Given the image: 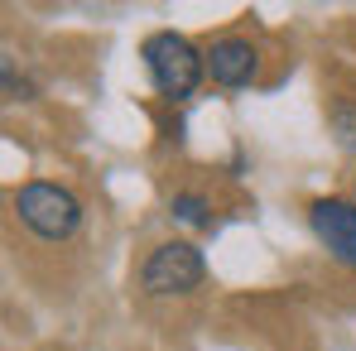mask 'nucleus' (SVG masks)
<instances>
[{"label":"nucleus","instance_id":"nucleus-2","mask_svg":"<svg viewBox=\"0 0 356 351\" xmlns=\"http://www.w3.org/2000/svg\"><path fill=\"white\" fill-rule=\"evenodd\" d=\"M10 207H15V217L39 236V240H67V236H77V227H82V202L63 183H44V178L19 183L15 197H10Z\"/></svg>","mask_w":356,"mask_h":351},{"label":"nucleus","instance_id":"nucleus-5","mask_svg":"<svg viewBox=\"0 0 356 351\" xmlns=\"http://www.w3.org/2000/svg\"><path fill=\"white\" fill-rule=\"evenodd\" d=\"M255 72H260V49L250 39H241V34L212 39V49H207V77L217 87H232V92L236 87H250Z\"/></svg>","mask_w":356,"mask_h":351},{"label":"nucleus","instance_id":"nucleus-3","mask_svg":"<svg viewBox=\"0 0 356 351\" xmlns=\"http://www.w3.org/2000/svg\"><path fill=\"white\" fill-rule=\"evenodd\" d=\"M207 260L193 240H159L140 265V289L149 298H183L202 284Z\"/></svg>","mask_w":356,"mask_h":351},{"label":"nucleus","instance_id":"nucleus-4","mask_svg":"<svg viewBox=\"0 0 356 351\" xmlns=\"http://www.w3.org/2000/svg\"><path fill=\"white\" fill-rule=\"evenodd\" d=\"M308 227L318 236V245L342 270H356V202L352 197H318L308 207Z\"/></svg>","mask_w":356,"mask_h":351},{"label":"nucleus","instance_id":"nucleus-1","mask_svg":"<svg viewBox=\"0 0 356 351\" xmlns=\"http://www.w3.org/2000/svg\"><path fill=\"white\" fill-rule=\"evenodd\" d=\"M140 58H145V72H149L154 92L169 97V101H188V97L202 87V77H207V54H197V49H193L183 34H174V29L149 34V39L140 44Z\"/></svg>","mask_w":356,"mask_h":351},{"label":"nucleus","instance_id":"nucleus-6","mask_svg":"<svg viewBox=\"0 0 356 351\" xmlns=\"http://www.w3.org/2000/svg\"><path fill=\"white\" fill-rule=\"evenodd\" d=\"M169 212H174V222H183V227H212V202L202 193H174Z\"/></svg>","mask_w":356,"mask_h":351},{"label":"nucleus","instance_id":"nucleus-7","mask_svg":"<svg viewBox=\"0 0 356 351\" xmlns=\"http://www.w3.org/2000/svg\"><path fill=\"white\" fill-rule=\"evenodd\" d=\"M332 130H337V140H342V145H356V111L352 106H332Z\"/></svg>","mask_w":356,"mask_h":351},{"label":"nucleus","instance_id":"nucleus-8","mask_svg":"<svg viewBox=\"0 0 356 351\" xmlns=\"http://www.w3.org/2000/svg\"><path fill=\"white\" fill-rule=\"evenodd\" d=\"M0 72H5V97H10V101H29V82L15 77V58H10V54L0 63Z\"/></svg>","mask_w":356,"mask_h":351}]
</instances>
